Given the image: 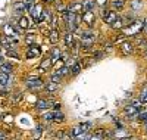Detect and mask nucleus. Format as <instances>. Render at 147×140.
<instances>
[{
  "label": "nucleus",
  "instance_id": "nucleus-1",
  "mask_svg": "<svg viewBox=\"0 0 147 140\" xmlns=\"http://www.w3.org/2000/svg\"><path fill=\"white\" fill-rule=\"evenodd\" d=\"M63 21L66 24V27L69 31H75L78 28V14H74L71 10H66L63 12Z\"/></svg>",
  "mask_w": 147,
  "mask_h": 140
},
{
  "label": "nucleus",
  "instance_id": "nucleus-2",
  "mask_svg": "<svg viewBox=\"0 0 147 140\" xmlns=\"http://www.w3.org/2000/svg\"><path fill=\"white\" fill-rule=\"evenodd\" d=\"M144 30V22L143 21H134L129 25H127V28H124V34L125 35H137Z\"/></svg>",
  "mask_w": 147,
  "mask_h": 140
},
{
  "label": "nucleus",
  "instance_id": "nucleus-3",
  "mask_svg": "<svg viewBox=\"0 0 147 140\" xmlns=\"http://www.w3.org/2000/svg\"><path fill=\"white\" fill-rule=\"evenodd\" d=\"M93 43H94V34L93 33H84L82 40H81V47L84 50H91Z\"/></svg>",
  "mask_w": 147,
  "mask_h": 140
},
{
  "label": "nucleus",
  "instance_id": "nucleus-4",
  "mask_svg": "<svg viewBox=\"0 0 147 140\" xmlns=\"http://www.w3.org/2000/svg\"><path fill=\"white\" fill-rule=\"evenodd\" d=\"M31 15H32V18L35 19V22L37 24H41L43 21H44V12H43V7H41V5H37V6H34V9L31 10Z\"/></svg>",
  "mask_w": 147,
  "mask_h": 140
},
{
  "label": "nucleus",
  "instance_id": "nucleus-5",
  "mask_svg": "<svg viewBox=\"0 0 147 140\" xmlns=\"http://www.w3.org/2000/svg\"><path fill=\"white\" fill-rule=\"evenodd\" d=\"M116 18H118V15H116V12H113V10H105L103 12V19L109 25H112L116 21Z\"/></svg>",
  "mask_w": 147,
  "mask_h": 140
},
{
  "label": "nucleus",
  "instance_id": "nucleus-6",
  "mask_svg": "<svg viewBox=\"0 0 147 140\" xmlns=\"http://www.w3.org/2000/svg\"><path fill=\"white\" fill-rule=\"evenodd\" d=\"M138 111H140V108L134 106V105L131 103V105L125 106V109H124V113H125L127 117H131V118H134V117H138Z\"/></svg>",
  "mask_w": 147,
  "mask_h": 140
},
{
  "label": "nucleus",
  "instance_id": "nucleus-7",
  "mask_svg": "<svg viewBox=\"0 0 147 140\" xmlns=\"http://www.w3.org/2000/svg\"><path fill=\"white\" fill-rule=\"evenodd\" d=\"M82 21L87 24V25H90V27H91V25L94 24V21H96V16H94V14H93L91 10H85L84 15H82Z\"/></svg>",
  "mask_w": 147,
  "mask_h": 140
},
{
  "label": "nucleus",
  "instance_id": "nucleus-8",
  "mask_svg": "<svg viewBox=\"0 0 147 140\" xmlns=\"http://www.w3.org/2000/svg\"><path fill=\"white\" fill-rule=\"evenodd\" d=\"M132 50H134V44L129 43V41H125V40H124V43L121 44V52L124 53V55H131V53H132Z\"/></svg>",
  "mask_w": 147,
  "mask_h": 140
},
{
  "label": "nucleus",
  "instance_id": "nucleus-9",
  "mask_svg": "<svg viewBox=\"0 0 147 140\" xmlns=\"http://www.w3.org/2000/svg\"><path fill=\"white\" fill-rule=\"evenodd\" d=\"M60 56H62V53H60V49L59 47H53L52 52H50V59H52V63L60 60Z\"/></svg>",
  "mask_w": 147,
  "mask_h": 140
},
{
  "label": "nucleus",
  "instance_id": "nucleus-10",
  "mask_svg": "<svg viewBox=\"0 0 147 140\" xmlns=\"http://www.w3.org/2000/svg\"><path fill=\"white\" fill-rule=\"evenodd\" d=\"M38 55H40V49H38V46H35V44L30 46V49L27 50V56L28 58H37Z\"/></svg>",
  "mask_w": 147,
  "mask_h": 140
},
{
  "label": "nucleus",
  "instance_id": "nucleus-11",
  "mask_svg": "<svg viewBox=\"0 0 147 140\" xmlns=\"http://www.w3.org/2000/svg\"><path fill=\"white\" fill-rule=\"evenodd\" d=\"M27 86H28L30 88H41V87L44 86V83H43L40 78H34V80H30V81L27 83Z\"/></svg>",
  "mask_w": 147,
  "mask_h": 140
},
{
  "label": "nucleus",
  "instance_id": "nucleus-12",
  "mask_svg": "<svg viewBox=\"0 0 147 140\" xmlns=\"http://www.w3.org/2000/svg\"><path fill=\"white\" fill-rule=\"evenodd\" d=\"M3 31H5L6 35H9V37H16V30L12 27L10 24H5V25H3Z\"/></svg>",
  "mask_w": 147,
  "mask_h": 140
},
{
  "label": "nucleus",
  "instance_id": "nucleus-13",
  "mask_svg": "<svg viewBox=\"0 0 147 140\" xmlns=\"http://www.w3.org/2000/svg\"><path fill=\"white\" fill-rule=\"evenodd\" d=\"M68 10L74 12V14H80V12H82V3H72L68 7Z\"/></svg>",
  "mask_w": 147,
  "mask_h": 140
},
{
  "label": "nucleus",
  "instance_id": "nucleus-14",
  "mask_svg": "<svg viewBox=\"0 0 147 140\" xmlns=\"http://www.w3.org/2000/svg\"><path fill=\"white\" fill-rule=\"evenodd\" d=\"M0 69H2V72H6V74H10L12 71H13V65L12 63H9V62H3L2 65H0Z\"/></svg>",
  "mask_w": 147,
  "mask_h": 140
},
{
  "label": "nucleus",
  "instance_id": "nucleus-15",
  "mask_svg": "<svg viewBox=\"0 0 147 140\" xmlns=\"http://www.w3.org/2000/svg\"><path fill=\"white\" fill-rule=\"evenodd\" d=\"M69 71H71V69H69V67H68V65H65V67H62V68H59L55 74H57L59 77H65V75H69Z\"/></svg>",
  "mask_w": 147,
  "mask_h": 140
},
{
  "label": "nucleus",
  "instance_id": "nucleus-16",
  "mask_svg": "<svg viewBox=\"0 0 147 140\" xmlns=\"http://www.w3.org/2000/svg\"><path fill=\"white\" fill-rule=\"evenodd\" d=\"M65 44H66V47H72V44H74V35L71 34V31H68L65 34Z\"/></svg>",
  "mask_w": 147,
  "mask_h": 140
},
{
  "label": "nucleus",
  "instance_id": "nucleus-17",
  "mask_svg": "<svg viewBox=\"0 0 147 140\" xmlns=\"http://www.w3.org/2000/svg\"><path fill=\"white\" fill-rule=\"evenodd\" d=\"M125 0H112V7L113 9H124Z\"/></svg>",
  "mask_w": 147,
  "mask_h": 140
},
{
  "label": "nucleus",
  "instance_id": "nucleus-18",
  "mask_svg": "<svg viewBox=\"0 0 147 140\" xmlns=\"http://www.w3.org/2000/svg\"><path fill=\"white\" fill-rule=\"evenodd\" d=\"M27 6H25V2H18L15 3V10L18 12V14H22V12H25Z\"/></svg>",
  "mask_w": 147,
  "mask_h": 140
},
{
  "label": "nucleus",
  "instance_id": "nucleus-19",
  "mask_svg": "<svg viewBox=\"0 0 147 140\" xmlns=\"http://www.w3.org/2000/svg\"><path fill=\"white\" fill-rule=\"evenodd\" d=\"M49 35H50V41L52 43H57V40H59V31L56 28H53V31L49 34Z\"/></svg>",
  "mask_w": 147,
  "mask_h": 140
},
{
  "label": "nucleus",
  "instance_id": "nucleus-20",
  "mask_svg": "<svg viewBox=\"0 0 147 140\" xmlns=\"http://www.w3.org/2000/svg\"><path fill=\"white\" fill-rule=\"evenodd\" d=\"M49 105H50V102H47V100H38L37 102V109H47Z\"/></svg>",
  "mask_w": 147,
  "mask_h": 140
},
{
  "label": "nucleus",
  "instance_id": "nucleus-21",
  "mask_svg": "<svg viewBox=\"0 0 147 140\" xmlns=\"http://www.w3.org/2000/svg\"><path fill=\"white\" fill-rule=\"evenodd\" d=\"M93 6H94V2H93V0H85V2L82 3V9H84V12H85V10H91Z\"/></svg>",
  "mask_w": 147,
  "mask_h": 140
},
{
  "label": "nucleus",
  "instance_id": "nucleus-22",
  "mask_svg": "<svg viewBox=\"0 0 147 140\" xmlns=\"http://www.w3.org/2000/svg\"><path fill=\"white\" fill-rule=\"evenodd\" d=\"M19 27H21V28H24V30L28 28V27H30V24H28V18L21 16V18H19Z\"/></svg>",
  "mask_w": 147,
  "mask_h": 140
},
{
  "label": "nucleus",
  "instance_id": "nucleus-23",
  "mask_svg": "<svg viewBox=\"0 0 147 140\" xmlns=\"http://www.w3.org/2000/svg\"><path fill=\"white\" fill-rule=\"evenodd\" d=\"M122 27H124V19L116 18V21L112 24V28H115V30H119V28H122Z\"/></svg>",
  "mask_w": 147,
  "mask_h": 140
},
{
  "label": "nucleus",
  "instance_id": "nucleus-24",
  "mask_svg": "<svg viewBox=\"0 0 147 140\" xmlns=\"http://www.w3.org/2000/svg\"><path fill=\"white\" fill-rule=\"evenodd\" d=\"M53 121H55V122H63V121H65V117H63V113H60V112H55Z\"/></svg>",
  "mask_w": 147,
  "mask_h": 140
},
{
  "label": "nucleus",
  "instance_id": "nucleus-25",
  "mask_svg": "<svg viewBox=\"0 0 147 140\" xmlns=\"http://www.w3.org/2000/svg\"><path fill=\"white\" fill-rule=\"evenodd\" d=\"M72 74L74 75H77V74H80V71H81V63H78V62H74V65H72Z\"/></svg>",
  "mask_w": 147,
  "mask_h": 140
},
{
  "label": "nucleus",
  "instance_id": "nucleus-26",
  "mask_svg": "<svg viewBox=\"0 0 147 140\" xmlns=\"http://www.w3.org/2000/svg\"><path fill=\"white\" fill-rule=\"evenodd\" d=\"M103 131H105L103 128H99V130H97V131H96L93 136H90V139H103V137H105Z\"/></svg>",
  "mask_w": 147,
  "mask_h": 140
},
{
  "label": "nucleus",
  "instance_id": "nucleus-27",
  "mask_svg": "<svg viewBox=\"0 0 147 140\" xmlns=\"http://www.w3.org/2000/svg\"><path fill=\"white\" fill-rule=\"evenodd\" d=\"M6 83H7V74L6 72H0V84L6 86Z\"/></svg>",
  "mask_w": 147,
  "mask_h": 140
},
{
  "label": "nucleus",
  "instance_id": "nucleus-28",
  "mask_svg": "<svg viewBox=\"0 0 147 140\" xmlns=\"http://www.w3.org/2000/svg\"><path fill=\"white\" fill-rule=\"evenodd\" d=\"M46 88H47L49 92H55L56 88H57V83H55V81H52V83H49Z\"/></svg>",
  "mask_w": 147,
  "mask_h": 140
},
{
  "label": "nucleus",
  "instance_id": "nucleus-29",
  "mask_svg": "<svg viewBox=\"0 0 147 140\" xmlns=\"http://www.w3.org/2000/svg\"><path fill=\"white\" fill-rule=\"evenodd\" d=\"M132 9H136V10H138V9H141V6H143V3L140 2V0H132Z\"/></svg>",
  "mask_w": 147,
  "mask_h": 140
},
{
  "label": "nucleus",
  "instance_id": "nucleus-30",
  "mask_svg": "<svg viewBox=\"0 0 147 140\" xmlns=\"http://www.w3.org/2000/svg\"><path fill=\"white\" fill-rule=\"evenodd\" d=\"M56 9H57V12H60V14H63V12H66V10H68V9H66V6H65V5H62V3H57Z\"/></svg>",
  "mask_w": 147,
  "mask_h": 140
},
{
  "label": "nucleus",
  "instance_id": "nucleus-31",
  "mask_svg": "<svg viewBox=\"0 0 147 140\" xmlns=\"http://www.w3.org/2000/svg\"><path fill=\"white\" fill-rule=\"evenodd\" d=\"M21 99H22V93H18V94H15L13 97H12V103H13V105H15V103H18V102H19Z\"/></svg>",
  "mask_w": 147,
  "mask_h": 140
},
{
  "label": "nucleus",
  "instance_id": "nucleus-32",
  "mask_svg": "<svg viewBox=\"0 0 147 140\" xmlns=\"http://www.w3.org/2000/svg\"><path fill=\"white\" fill-rule=\"evenodd\" d=\"M140 100H141V103H147V90H143V93L140 96Z\"/></svg>",
  "mask_w": 147,
  "mask_h": 140
},
{
  "label": "nucleus",
  "instance_id": "nucleus-33",
  "mask_svg": "<svg viewBox=\"0 0 147 140\" xmlns=\"http://www.w3.org/2000/svg\"><path fill=\"white\" fill-rule=\"evenodd\" d=\"M53 117H55V112H49V113H46L43 118H44L46 121H53Z\"/></svg>",
  "mask_w": 147,
  "mask_h": 140
},
{
  "label": "nucleus",
  "instance_id": "nucleus-34",
  "mask_svg": "<svg viewBox=\"0 0 147 140\" xmlns=\"http://www.w3.org/2000/svg\"><path fill=\"white\" fill-rule=\"evenodd\" d=\"M25 41H27V44H32V43H34V35H32V34H28V35L25 37Z\"/></svg>",
  "mask_w": 147,
  "mask_h": 140
},
{
  "label": "nucleus",
  "instance_id": "nucleus-35",
  "mask_svg": "<svg viewBox=\"0 0 147 140\" xmlns=\"http://www.w3.org/2000/svg\"><path fill=\"white\" fill-rule=\"evenodd\" d=\"M102 58H103V52H102V50H97V52L94 53V60H99Z\"/></svg>",
  "mask_w": 147,
  "mask_h": 140
},
{
  "label": "nucleus",
  "instance_id": "nucleus-36",
  "mask_svg": "<svg viewBox=\"0 0 147 140\" xmlns=\"http://www.w3.org/2000/svg\"><path fill=\"white\" fill-rule=\"evenodd\" d=\"M6 55H7V56H12V58H16V59H19V55H18L16 52H13V50H7Z\"/></svg>",
  "mask_w": 147,
  "mask_h": 140
},
{
  "label": "nucleus",
  "instance_id": "nucleus-37",
  "mask_svg": "<svg viewBox=\"0 0 147 140\" xmlns=\"http://www.w3.org/2000/svg\"><path fill=\"white\" fill-rule=\"evenodd\" d=\"M107 3V0H97V5H99V6H105Z\"/></svg>",
  "mask_w": 147,
  "mask_h": 140
},
{
  "label": "nucleus",
  "instance_id": "nucleus-38",
  "mask_svg": "<svg viewBox=\"0 0 147 140\" xmlns=\"http://www.w3.org/2000/svg\"><path fill=\"white\" fill-rule=\"evenodd\" d=\"M106 52H110V50H112V46H110V44H106Z\"/></svg>",
  "mask_w": 147,
  "mask_h": 140
},
{
  "label": "nucleus",
  "instance_id": "nucleus-39",
  "mask_svg": "<svg viewBox=\"0 0 147 140\" xmlns=\"http://www.w3.org/2000/svg\"><path fill=\"white\" fill-rule=\"evenodd\" d=\"M55 109L59 111V109H60V103H56V105H55Z\"/></svg>",
  "mask_w": 147,
  "mask_h": 140
},
{
  "label": "nucleus",
  "instance_id": "nucleus-40",
  "mask_svg": "<svg viewBox=\"0 0 147 140\" xmlns=\"http://www.w3.org/2000/svg\"><path fill=\"white\" fill-rule=\"evenodd\" d=\"M0 139H6V134L5 133H0Z\"/></svg>",
  "mask_w": 147,
  "mask_h": 140
},
{
  "label": "nucleus",
  "instance_id": "nucleus-41",
  "mask_svg": "<svg viewBox=\"0 0 147 140\" xmlns=\"http://www.w3.org/2000/svg\"><path fill=\"white\" fill-rule=\"evenodd\" d=\"M2 63H3V58H2V56H0V65H2Z\"/></svg>",
  "mask_w": 147,
  "mask_h": 140
},
{
  "label": "nucleus",
  "instance_id": "nucleus-42",
  "mask_svg": "<svg viewBox=\"0 0 147 140\" xmlns=\"http://www.w3.org/2000/svg\"><path fill=\"white\" fill-rule=\"evenodd\" d=\"M144 30L147 31V24H144Z\"/></svg>",
  "mask_w": 147,
  "mask_h": 140
},
{
  "label": "nucleus",
  "instance_id": "nucleus-43",
  "mask_svg": "<svg viewBox=\"0 0 147 140\" xmlns=\"http://www.w3.org/2000/svg\"><path fill=\"white\" fill-rule=\"evenodd\" d=\"M44 2H52V0H44Z\"/></svg>",
  "mask_w": 147,
  "mask_h": 140
},
{
  "label": "nucleus",
  "instance_id": "nucleus-44",
  "mask_svg": "<svg viewBox=\"0 0 147 140\" xmlns=\"http://www.w3.org/2000/svg\"><path fill=\"white\" fill-rule=\"evenodd\" d=\"M146 130H147V127H146Z\"/></svg>",
  "mask_w": 147,
  "mask_h": 140
},
{
  "label": "nucleus",
  "instance_id": "nucleus-45",
  "mask_svg": "<svg viewBox=\"0 0 147 140\" xmlns=\"http://www.w3.org/2000/svg\"><path fill=\"white\" fill-rule=\"evenodd\" d=\"M146 121H147V118H146Z\"/></svg>",
  "mask_w": 147,
  "mask_h": 140
}]
</instances>
